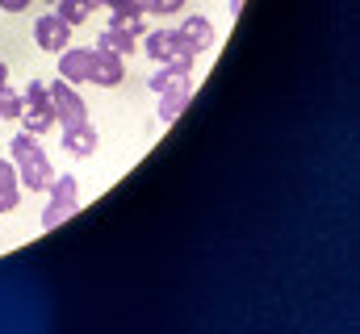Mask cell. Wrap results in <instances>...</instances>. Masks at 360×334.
Listing matches in <instances>:
<instances>
[{"label": "cell", "mask_w": 360, "mask_h": 334, "mask_svg": "<svg viewBox=\"0 0 360 334\" xmlns=\"http://www.w3.org/2000/svg\"><path fill=\"white\" fill-rule=\"evenodd\" d=\"M8 155H13L17 184H21V188H30V192H46V188L55 184V167H51V159H46V151L38 147V134H30V130L13 134Z\"/></svg>", "instance_id": "cell-1"}, {"label": "cell", "mask_w": 360, "mask_h": 334, "mask_svg": "<svg viewBox=\"0 0 360 334\" xmlns=\"http://www.w3.org/2000/svg\"><path fill=\"white\" fill-rule=\"evenodd\" d=\"M46 192H51V205L42 209V230H55V226H63L80 209V201H76L80 184H76V175H55V184Z\"/></svg>", "instance_id": "cell-2"}, {"label": "cell", "mask_w": 360, "mask_h": 334, "mask_svg": "<svg viewBox=\"0 0 360 334\" xmlns=\"http://www.w3.org/2000/svg\"><path fill=\"white\" fill-rule=\"evenodd\" d=\"M46 100H51V109H55V121H59L63 130H72V126L89 121V105L80 100L76 84H68V80L46 84Z\"/></svg>", "instance_id": "cell-3"}, {"label": "cell", "mask_w": 360, "mask_h": 334, "mask_svg": "<svg viewBox=\"0 0 360 334\" xmlns=\"http://www.w3.org/2000/svg\"><path fill=\"white\" fill-rule=\"evenodd\" d=\"M34 42H38L42 51H51V55H59V51H68V42H72V25H68L59 13H42V17L34 21Z\"/></svg>", "instance_id": "cell-4"}, {"label": "cell", "mask_w": 360, "mask_h": 334, "mask_svg": "<svg viewBox=\"0 0 360 334\" xmlns=\"http://www.w3.org/2000/svg\"><path fill=\"white\" fill-rule=\"evenodd\" d=\"M176 42H180V51H188V55L197 59L201 51L214 46V25H210L205 17H188V21L176 29Z\"/></svg>", "instance_id": "cell-5"}, {"label": "cell", "mask_w": 360, "mask_h": 334, "mask_svg": "<svg viewBox=\"0 0 360 334\" xmlns=\"http://www.w3.org/2000/svg\"><path fill=\"white\" fill-rule=\"evenodd\" d=\"M92 59H96V51H76V46L59 51V80L84 84L92 76Z\"/></svg>", "instance_id": "cell-6"}, {"label": "cell", "mask_w": 360, "mask_h": 334, "mask_svg": "<svg viewBox=\"0 0 360 334\" xmlns=\"http://www.w3.org/2000/svg\"><path fill=\"white\" fill-rule=\"evenodd\" d=\"M92 84H101V88H117V84L126 80V67H122V55H109V51H96V59H92Z\"/></svg>", "instance_id": "cell-7"}, {"label": "cell", "mask_w": 360, "mask_h": 334, "mask_svg": "<svg viewBox=\"0 0 360 334\" xmlns=\"http://www.w3.org/2000/svg\"><path fill=\"white\" fill-rule=\"evenodd\" d=\"M63 151L76 155V159H89L92 151H96V130H92V121H80V126L63 130Z\"/></svg>", "instance_id": "cell-8"}, {"label": "cell", "mask_w": 360, "mask_h": 334, "mask_svg": "<svg viewBox=\"0 0 360 334\" xmlns=\"http://www.w3.org/2000/svg\"><path fill=\"white\" fill-rule=\"evenodd\" d=\"M143 51L155 59V63H172L180 55V42H176V29H155L143 38Z\"/></svg>", "instance_id": "cell-9"}, {"label": "cell", "mask_w": 360, "mask_h": 334, "mask_svg": "<svg viewBox=\"0 0 360 334\" xmlns=\"http://www.w3.org/2000/svg\"><path fill=\"white\" fill-rule=\"evenodd\" d=\"M59 121H55V109H51V100H42V105H25L21 109V130H30V134H46V130H55Z\"/></svg>", "instance_id": "cell-10"}, {"label": "cell", "mask_w": 360, "mask_h": 334, "mask_svg": "<svg viewBox=\"0 0 360 334\" xmlns=\"http://www.w3.org/2000/svg\"><path fill=\"white\" fill-rule=\"evenodd\" d=\"M164 100H160V121H176L180 113L188 109V100H193V88H176V92H160Z\"/></svg>", "instance_id": "cell-11"}, {"label": "cell", "mask_w": 360, "mask_h": 334, "mask_svg": "<svg viewBox=\"0 0 360 334\" xmlns=\"http://www.w3.org/2000/svg\"><path fill=\"white\" fill-rule=\"evenodd\" d=\"M109 29H122V34H147V13L143 8H122V13H113V21H109Z\"/></svg>", "instance_id": "cell-12"}, {"label": "cell", "mask_w": 360, "mask_h": 334, "mask_svg": "<svg viewBox=\"0 0 360 334\" xmlns=\"http://www.w3.org/2000/svg\"><path fill=\"white\" fill-rule=\"evenodd\" d=\"M92 51H109V55H122V59H126V55H134V38L122 34V29H105Z\"/></svg>", "instance_id": "cell-13"}, {"label": "cell", "mask_w": 360, "mask_h": 334, "mask_svg": "<svg viewBox=\"0 0 360 334\" xmlns=\"http://www.w3.org/2000/svg\"><path fill=\"white\" fill-rule=\"evenodd\" d=\"M55 4H59L55 13H59L72 29H76V25H84V21L92 17V8H96V4H89V0H55Z\"/></svg>", "instance_id": "cell-14"}, {"label": "cell", "mask_w": 360, "mask_h": 334, "mask_svg": "<svg viewBox=\"0 0 360 334\" xmlns=\"http://www.w3.org/2000/svg\"><path fill=\"white\" fill-rule=\"evenodd\" d=\"M21 109H25V96H21L17 88H8V84H4V88H0V117H4V121H17V117H21Z\"/></svg>", "instance_id": "cell-15"}, {"label": "cell", "mask_w": 360, "mask_h": 334, "mask_svg": "<svg viewBox=\"0 0 360 334\" xmlns=\"http://www.w3.org/2000/svg\"><path fill=\"white\" fill-rule=\"evenodd\" d=\"M139 4H143V13H180L184 0H139Z\"/></svg>", "instance_id": "cell-16"}, {"label": "cell", "mask_w": 360, "mask_h": 334, "mask_svg": "<svg viewBox=\"0 0 360 334\" xmlns=\"http://www.w3.org/2000/svg\"><path fill=\"white\" fill-rule=\"evenodd\" d=\"M21 96H25V105H42L46 100V80H30Z\"/></svg>", "instance_id": "cell-17"}, {"label": "cell", "mask_w": 360, "mask_h": 334, "mask_svg": "<svg viewBox=\"0 0 360 334\" xmlns=\"http://www.w3.org/2000/svg\"><path fill=\"white\" fill-rule=\"evenodd\" d=\"M0 188H17V167H13V159H0Z\"/></svg>", "instance_id": "cell-18"}, {"label": "cell", "mask_w": 360, "mask_h": 334, "mask_svg": "<svg viewBox=\"0 0 360 334\" xmlns=\"http://www.w3.org/2000/svg\"><path fill=\"white\" fill-rule=\"evenodd\" d=\"M17 196H21L17 188H0V213H13L17 209Z\"/></svg>", "instance_id": "cell-19"}, {"label": "cell", "mask_w": 360, "mask_h": 334, "mask_svg": "<svg viewBox=\"0 0 360 334\" xmlns=\"http://www.w3.org/2000/svg\"><path fill=\"white\" fill-rule=\"evenodd\" d=\"M101 4H105L109 13H122V8H143L139 0H101Z\"/></svg>", "instance_id": "cell-20"}, {"label": "cell", "mask_w": 360, "mask_h": 334, "mask_svg": "<svg viewBox=\"0 0 360 334\" xmlns=\"http://www.w3.org/2000/svg\"><path fill=\"white\" fill-rule=\"evenodd\" d=\"M30 4H34V0H0V8H4V13H25Z\"/></svg>", "instance_id": "cell-21"}, {"label": "cell", "mask_w": 360, "mask_h": 334, "mask_svg": "<svg viewBox=\"0 0 360 334\" xmlns=\"http://www.w3.org/2000/svg\"><path fill=\"white\" fill-rule=\"evenodd\" d=\"M239 8H243V0H231V17H239Z\"/></svg>", "instance_id": "cell-22"}, {"label": "cell", "mask_w": 360, "mask_h": 334, "mask_svg": "<svg viewBox=\"0 0 360 334\" xmlns=\"http://www.w3.org/2000/svg\"><path fill=\"white\" fill-rule=\"evenodd\" d=\"M4 84H8V67H4V63H0V88H4Z\"/></svg>", "instance_id": "cell-23"}, {"label": "cell", "mask_w": 360, "mask_h": 334, "mask_svg": "<svg viewBox=\"0 0 360 334\" xmlns=\"http://www.w3.org/2000/svg\"><path fill=\"white\" fill-rule=\"evenodd\" d=\"M46 4H55V0H46Z\"/></svg>", "instance_id": "cell-24"}]
</instances>
